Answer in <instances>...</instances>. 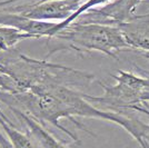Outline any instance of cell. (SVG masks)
Segmentation results:
<instances>
[{"instance_id": "obj_1", "label": "cell", "mask_w": 149, "mask_h": 148, "mask_svg": "<svg viewBox=\"0 0 149 148\" xmlns=\"http://www.w3.org/2000/svg\"><path fill=\"white\" fill-rule=\"evenodd\" d=\"M48 40L52 43L48 47L47 58L60 51L79 55L98 51L117 59L121 50L131 49L119 27L93 22L74 21Z\"/></svg>"}, {"instance_id": "obj_2", "label": "cell", "mask_w": 149, "mask_h": 148, "mask_svg": "<svg viewBox=\"0 0 149 148\" xmlns=\"http://www.w3.org/2000/svg\"><path fill=\"white\" fill-rule=\"evenodd\" d=\"M116 84L109 86L102 82L99 85L104 88L102 96H91L84 94V97L97 108L102 106V110L115 111L123 114V110H134L136 106L143 105V93L146 85V78L129 71L119 70L113 76Z\"/></svg>"}, {"instance_id": "obj_3", "label": "cell", "mask_w": 149, "mask_h": 148, "mask_svg": "<svg viewBox=\"0 0 149 148\" xmlns=\"http://www.w3.org/2000/svg\"><path fill=\"white\" fill-rule=\"evenodd\" d=\"M80 5L81 0H39L31 5L7 10L33 20L61 22L68 19Z\"/></svg>"}, {"instance_id": "obj_4", "label": "cell", "mask_w": 149, "mask_h": 148, "mask_svg": "<svg viewBox=\"0 0 149 148\" xmlns=\"http://www.w3.org/2000/svg\"><path fill=\"white\" fill-rule=\"evenodd\" d=\"M145 0H111L105 6L93 8L81 15L76 21L119 26L129 21L137 7Z\"/></svg>"}, {"instance_id": "obj_5", "label": "cell", "mask_w": 149, "mask_h": 148, "mask_svg": "<svg viewBox=\"0 0 149 148\" xmlns=\"http://www.w3.org/2000/svg\"><path fill=\"white\" fill-rule=\"evenodd\" d=\"M117 27L123 31L131 49L149 52V13L135 15L129 21Z\"/></svg>"}, {"instance_id": "obj_6", "label": "cell", "mask_w": 149, "mask_h": 148, "mask_svg": "<svg viewBox=\"0 0 149 148\" xmlns=\"http://www.w3.org/2000/svg\"><path fill=\"white\" fill-rule=\"evenodd\" d=\"M9 109L20 121L24 123L30 137L39 148H68L63 142L57 139L51 133L46 129L42 124L37 121L31 116L16 108H9Z\"/></svg>"}, {"instance_id": "obj_7", "label": "cell", "mask_w": 149, "mask_h": 148, "mask_svg": "<svg viewBox=\"0 0 149 148\" xmlns=\"http://www.w3.org/2000/svg\"><path fill=\"white\" fill-rule=\"evenodd\" d=\"M0 126L5 131L13 148H39L30 135L16 129V127L7 116H0Z\"/></svg>"}, {"instance_id": "obj_8", "label": "cell", "mask_w": 149, "mask_h": 148, "mask_svg": "<svg viewBox=\"0 0 149 148\" xmlns=\"http://www.w3.org/2000/svg\"><path fill=\"white\" fill-rule=\"evenodd\" d=\"M27 39H36V37L17 28L0 25V52L11 51L19 43Z\"/></svg>"}, {"instance_id": "obj_9", "label": "cell", "mask_w": 149, "mask_h": 148, "mask_svg": "<svg viewBox=\"0 0 149 148\" xmlns=\"http://www.w3.org/2000/svg\"><path fill=\"white\" fill-rule=\"evenodd\" d=\"M0 116H6L5 115V112L1 110V108H0ZM0 147L1 148H13L11 147V144L10 142L8 140V138L3 136V134L1 133V130H0Z\"/></svg>"}, {"instance_id": "obj_10", "label": "cell", "mask_w": 149, "mask_h": 148, "mask_svg": "<svg viewBox=\"0 0 149 148\" xmlns=\"http://www.w3.org/2000/svg\"><path fill=\"white\" fill-rule=\"evenodd\" d=\"M143 103H149V77L146 78V85H145V89L143 93Z\"/></svg>"}, {"instance_id": "obj_11", "label": "cell", "mask_w": 149, "mask_h": 148, "mask_svg": "<svg viewBox=\"0 0 149 148\" xmlns=\"http://www.w3.org/2000/svg\"><path fill=\"white\" fill-rule=\"evenodd\" d=\"M134 110L138 111V112H143V114H145V115H148V116H149V105H148V103H146V104H143V105H141V106H136Z\"/></svg>"}, {"instance_id": "obj_12", "label": "cell", "mask_w": 149, "mask_h": 148, "mask_svg": "<svg viewBox=\"0 0 149 148\" xmlns=\"http://www.w3.org/2000/svg\"><path fill=\"white\" fill-rule=\"evenodd\" d=\"M18 1H21V0H0V8H3V7H8L10 5H13Z\"/></svg>"}, {"instance_id": "obj_13", "label": "cell", "mask_w": 149, "mask_h": 148, "mask_svg": "<svg viewBox=\"0 0 149 148\" xmlns=\"http://www.w3.org/2000/svg\"><path fill=\"white\" fill-rule=\"evenodd\" d=\"M139 146L141 148H149V140H145V142H140Z\"/></svg>"}, {"instance_id": "obj_14", "label": "cell", "mask_w": 149, "mask_h": 148, "mask_svg": "<svg viewBox=\"0 0 149 148\" xmlns=\"http://www.w3.org/2000/svg\"><path fill=\"white\" fill-rule=\"evenodd\" d=\"M139 54L143 56V57H145L146 59H149V52H146V51H139Z\"/></svg>"}, {"instance_id": "obj_15", "label": "cell", "mask_w": 149, "mask_h": 148, "mask_svg": "<svg viewBox=\"0 0 149 148\" xmlns=\"http://www.w3.org/2000/svg\"><path fill=\"white\" fill-rule=\"evenodd\" d=\"M143 3H145V5H147V6L149 7V0H145V1H143Z\"/></svg>"}]
</instances>
